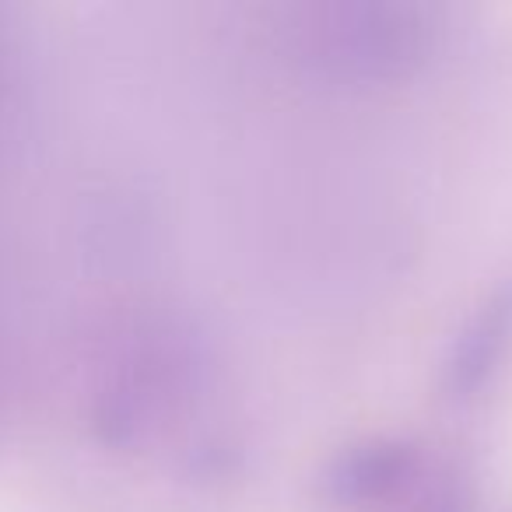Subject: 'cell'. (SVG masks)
Wrapping results in <instances>:
<instances>
[{
	"label": "cell",
	"instance_id": "cell-1",
	"mask_svg": "<svg viewBox=\"0 0 512 512\" xmlns=\"http://www.w3.org/2000/svg\"><path fill=\"white\" fill-rule=\"evenodd\" d=\"M512 337V285L495 292L481 306V313L470 320V327L460 334L453 355L446 362V386L456 397L474 393L484 379L502 362Z\"/></svg>",
	"mask_w": 512,
	"mask_h": 512
},
{
	"label": "cell",
	"instance_id": "cell-2",
	"mask_svg": "<svg viewBox=\"0 0 512 512\" xmlns=\"http://www.w3.org/2000/svg\"><path fill=\"white\" fill-rule=\"evenodd\" d=\"M414 449L404 442H365L337 456L327 470V491L337 502H372L383 498L411 474Z\"/></svg>",
	"mask_w": 512,
	"mask_h": 512
}]
</instances>
